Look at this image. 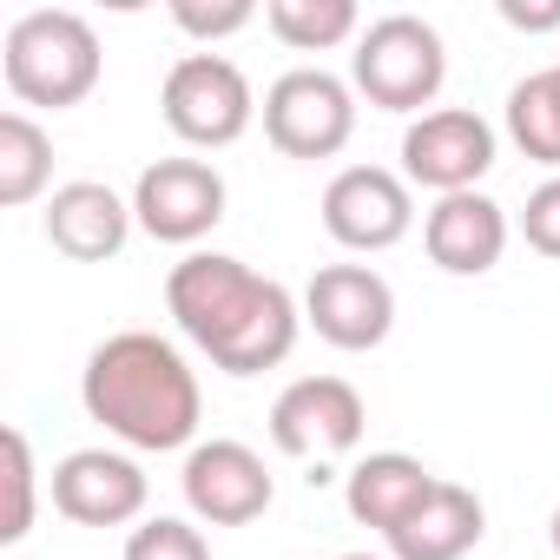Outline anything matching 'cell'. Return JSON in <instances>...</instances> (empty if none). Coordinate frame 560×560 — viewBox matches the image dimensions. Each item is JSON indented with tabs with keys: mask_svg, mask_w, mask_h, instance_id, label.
Instances as JSON below:
<instances>
[{
	"mask_svg": "<svg viewBox=\"0 0 560 560\" xmlns=\"http://www.w3.org/2000/svg\"><path fill=\"white\" fill-rule=\"evenodd\" d=\"M0 67H8V86L14 100L27 106H80L100 73H106V54H100V34L86 14L73 8H34L8 27V47H0Z\"/></svg>",
	"mask_w": 560,
	"mask_h": 560,
	"instance_id": "obj_3",
	"label": "cell"
},
{
	"mask_svg": "<svg viewBox=\"0 0 560 560\" xmlns=\"http://www.w3.org/2000/svg\"><path fill=\"white\" fill-rule=\"evenodd\" d=\"M54 178V139L27 113H0V205H34Z\"/></svg>",
	"mask_w": 560,
	"mask_h": 560,
	"instance_id": "obj_19",
	"label": "cell"
},
{
	"mask_svg": "<svg viewBox=\"0 0 560 560\" xmlns=\"http://www.w3.org/2000/svg\"><path fill=\"white\" fill-rule=\"evenodd\" d=\"M145 468L119 448H73L54 468V508L80 527H126L145 514Z\"/></svg>",
	"mask_w": 560,
	"mask_h": 560,
	"instance_id": "obj_13",
	"label": "cell"
},
{
	"mask_svg": "<svg viewBox=\"0 0 560 560\" xmlns=\"http://www.w3.org/2000/svg\"><path fill=\"white\" fill-rule=\"evenodd\" d=\"M547 534H553V560H560V508H553V527Z\"/></svg>",
	"mask_w": 560,
	"mask_h": 560,
	"instance_id": "obj_26",
	"label": "cell"
},
{
	"mask_svg": "<svg viewBox=\"0 0 560 560\" xmlns=\"http://www.w3.org/2000/svg\"><path fill=\"white\" fill-rule=\"evenodd\" d=\"M304 324L330 343V350H376L396 330V291L389 277L370 264H324L304 291Z\"/></svg>",
	"mask_w": 560,
	"mask_h": 560,
	"instance_id": "obj_7",
	"label": "cell"
},
{
	"mask_svg": "<svg viewBox=\"0 0 560 560\" xmlns=\"http://www.w3.org/2000/svg\"><path fill=\"white\" fill-rule=\"evenodd\" d=\"M409 224H416L409 178H396L383 165H343L324 191V231L343 250H389L409 237Z\"/></svg>",
	"mask_w": 560,
	"mask_h": 560,
	"instance_id": "obj_11",
	"label": "cell"
},
{
	"mask_svg": "<svg viewBox=\"0 0 560 560\" xmlns=\"http://www.w3.org/2000/svg\"><path fill=\"white\" fill-rule=\"evenodd\" d=\"M159 113H165V126L185 145H211L218 152V145H237L250 132L257 100H250V80H244L237 60H224V54H185L165 73Z\"/></svg>",
	"mask_w": 560,
	"mask_h": 560,
	"instance_id": "obj_5",
	"label": "cell"
},
{
	"mask_svg": "<svg viewBox=\"0 0 560 560\" xmlns=\"http://www.w3.org/2000/svg\"><path fill=\"white\" fill-rule=\"evenodd\" d=\"M132 205L113 191V185H100V178H73V185H60L54 198H47V244L60 250V257H73V264H106V257H119L126 250V237H132Z\"/></svg>",
	"mask_w": 560,
	"mask_h": 560,
	"instance_id": "obj_14",
	"label": "cell"
},
{
	"mask_svg": "<svg viewBox=\"0 0 560 560\" xmlns=\"http://www.w3.org/2000/svg\"><path fill=\"white\" fill-rule=\"evenodd\" d=\"M363 422H370V409H363L357 383H343V376H298L270 402V442L298 462H324V455L357 448Z\"/></svg>",
	"mask_w": 560,
	"mask_h": 560,
	"instance_id": "obj_9",
	"label": "cell"
},
{
	"mask_svg": "<svg viewBox=\"0 0 560 560\" xmlns=\"http://www.w3.org/2000/svg\"><path fill=\"white\" fill-rule=\"evenodd\" d=\"M508 139L534 165H553L560 172V86H553V67L547 73H527L508 93Z\"/></svg>",
	"mask_w": 560,
	"mask_h": 560,
	"instance_id": "obj_20",
	"label": "cell"
},
{
	"mask_svg": "<svg viewBox=\"0 0 560 560\" xmlns=\"http://www.w3.org/2000/svg\"><path fill=\"white\" fill-rule=\"evenodd\" d=\"M521 237L540 250V257H560V172L540 178L527 191V211H521Z\"/></svg>",
	"mask_w": 560,
	"mask_h": 560,
	"instance_id": "obj_24",
	"label": "cell"
},
{
	"mask_svg": "<svg viewBox=\"0 0 560 560\" xmlns=\"http://www.w3.org/2000/svg\"><path fill=\"white\" fill-rule=\"evenodd\" d=\"M126 560H211V547H205V534L191 521L152 514V521H139L126 534Z\"/></svg>",
	"mask_w": 560,
	"mask_h": 560,
	"instance_id": "obj_21",
	"label": "cell"
},
{
	"mask_svg": "<svg viewBox=\"0 0 560 560\" xmlns=\"http://www.w3.org/2000/svg\"><path fill=\"white\" fill-rule=\"evenodd\" d=\"M80 402H86L93 422H106V435H119L126 448H145V455L185 448L198 435V416H205L191 363L165 337H152V330L106 337L86 357Z\"/></svg>",
	"mask_w": 560,
	"mask_h": 560,
	"instance_id": "obj_2",
	"label": "cell"
},
{
	"mask_svg": "<svg viewBox=\"0 0 560 560\" xmlns=\"http://www.w3.org/2000/svg\"><path fill=\"white\" fill-rule=\"evenodd\" d=\"M350 80L383 113H422V106H435V93L448 80L442 34L429 21H416V14H383V21H370L357 34Z\"/></svg>",
	"mask_w": 560,
	"mask_h": 560,
	"instance_id": "obj_4",
	"label": "cell"
},
{
	"mask_svg": "<svg viewBox=\"0 0 560 560\" xmlns=\"http://www.w3.org/2000/svg\"><path fill=\"white\" fill-rule=\"evenodd\" d=\"M429 488H435V475L416 462V455H402V448H383V455H363L357 468H350V488H343V501H350V514L363 521V527H376V534H389V527H402L422 501H429Z\"/></svg>",
	"mask_w": 560,
	"mask_h": 560,
	"instance_id": "obj_17",
	"label": "cell"
},
{
	"mask_svg": "<svg viewBox=\"0 0 560 560\" xmlns=\"http://www.w3.org/2000/svg\"><path fill=\"white\" fill-rule=\"evenodd\" d=\"M422 244H429V257H435L448 277H481V270H494L501 250H508V211H501L488 191L435 198V211L422 218Z\"/></svg>",
	"mask_w": 560,
	"mask_h": 560,
	"instance_id": "obj_15",
	"label": "cell"
},
{
	"mask_svg": "<svg viewBox=\"0 0 560 560\" xmlns=\"http://www.w3.org/2000/svg\"><path fill=\"white\" fill-rule=\"evenodd\" d=\"M494 165V126L468 106H435L402 132V178L429 185L442 198L475 191Z\"/></svg>",
	"mask_w": 560,
	"mask_h": 560,
	"instance_id": "obj_8",
	"label": "cell"
},
{
	"mask_svg": "<svg viewBox=\"0 0 560 560\" xmlns=\"http://www.w3.org/2000/svg\"><path fill=\"white\" fill-rule=\"evenodd\" d=\"M343 560H370V553H343Z\"/></svg>",
	"mask_w": 560,
	"mask_h": 560,
	"instance_id": "obj_27",
	"label": "cell"
},
{
	"mask_svg": "<svg viewBox=\"0 0 560 560\" xmlns=\"http://www.w3.org/2000/svg\"><path fill=\"white\" fill-rule=\"evenodd\" d=\"M165 304H172L178 330L224 376L277 370L298 350V330H304L298 298L277 284V277H257L244 257H224V250H191L185 264H172Z\"/></svg>",
	"mask_w": 560,
	"mask_h": 560,
	"instance_id": "obj_1",
	"label": "cell"
},
{
	"mask_svg": "<svg viewBox=\"0 0 560 560\" xmlns=\"http://www.w3.org/2000/svg\"><path fill=\"white\" fill-rule=\"evenodd\" d=\"M0 448H8V521H0V540H27V527H34V448H27V435L21 429H8L0 435Z\"/></svg>",
	"mask_w": 560,
	"mask_h": 560,
	"instance_id": "obj_22",
	"label": "cell"
},
{
	"mask_svg": "<svg viewBox=\"0 0 560 560\" xmlns=\"http://www.w3.org/2000/svg\"><path fill=\"white\" fill-rule=\"evenodd\" d=\"M172 21L191 40H224V34H244L257 21V8L250 0H218V8H205V0H172Z\"/></svg>",
	"mask_w": 560,
	"mask_h": 560,
	"instance_id": "obj_23",
	"label": "cell"
},
{
	"mask_svg": "<svg viewBox=\"0 0 560 560\" xmlns=\"http://www.w3.org/2000/svg\"><path fill=\"white\" fill-rule=\"evenodd\" d=\"M270 34L298 47V54H330L343 40L363 34V14H357V0H270L264 8Z\"/></svg>",
	"mask_w": 560,
	"mask_h": 560,
	"instance_id": "obj_18",
	"label": "cell"
},
{
	"mask_svg": "<svg viewBox=\"0 0 560 560\" xmlns=\"http://www.w3.org/2000/svg\"><path fill=\"white\" fill-rule=\"evenodd\" d=\"M270 468L257 448L231 442V435H211L185 455V508L211 527H244L270 508Z\"/></svg>",
	"mask_w": 560,
	"mask_h": 560,
	"instance_id": "obj_12",
	"label": "cell"
},
{
	"mask_svg": "<svg viewBox=\"0 0 560 560\" xmlns=\"http://www.w3.org/2000/svg\"><path fill=\"white\" fill-rule=\"evenodd\" d=\"M553 86H560V67H553Z\"/></svg>",
	"mask_w": 560,
	"mask_h": 560,
	"instance_id": "obj_28",
	"label": "cell"
},
{
	"mask_svg": "<svg viewBox=\"0 0 560 560\" xmlns=\"http://www.w3.org/2000/svg\"><path fill=\"white\" fill-rule=\"evenodd\" d=\"M501 21L521 27V34H553L560 27V0H540V8H527V0H501Z\"/></svg>",
	"mask_w": 560,
	"mask_h": 560,
	"instance_id": "obj_25",
	"label": "cell"
},
{
	"mask_svg": "<svg viewBox=\"0 0 560 560\" xmlns=\"http://www.w3.org/2000/svg\"><path fill=\"white\" fill-rule=\"evenodd\" d=\"M132 218L159 244H198L224 218V178L205 159H159L132 185Z\"/></svg>",
	"mask_w": 560,
	"mask_h": 560,
	"instance_id": "obj_10",
	"label": "cell"
},
{
	"mask_svg": "<svg viewBox=\"0 0 560 560\" xmlns=\"http://www.w3.org/2000/svg\"><path fill=\"white\" fill-rule=\"evenodd\" d=\"M481 534H488V514H481L475 488H462V481H435L429 501H422L402 527H389L383 540H389L396 560H462V553H475Z\"/></svg>",
	"mask_w": 560,
	"mask_h": 560,
	"instance_id": "obj_16",
	"label": "cell"
},
{
	"mask_svg": "<svg viewBox=\"0 0 560 560\" xmlns=\"http://www.w3.org/2000/svg\"><path fill=\"white\" fill-rule=\"evenodd\" d=\"M350 132H357V93L324 67H298L264 93V139L284 159H337Z\"/></svg>",
	"mask_w": 560,
	"mask_h": 560,
	"instance_id": "obj_6",
	"label": "cell"
}]
</instances>
